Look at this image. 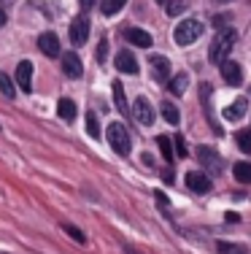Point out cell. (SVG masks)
I'll list each match as a JSON object with an SVG mask.
<instances>
[{
  "instance_id": "obj_1",
  "label": "cell",
  "mask_w": 251,
  "mask_h": 254,
  "mask_svg": "<svg viewBox=\"0 0 251 254\" xmlns=\"http://www.w3.org/2000/svg\"><path fill=\"white\" fill-rule=\"evenodd\" d=\"M235 38H238L235 30H219L216 33V38L211 41V52H208V57H211L213 65L224 63V60L230 57L232 46H235Z\"/></svg>"
},
{
  "instance_id": "obj_2",
  "label": "cell",
  "mask_w": 251,
  "mask_h": 254,
  "mask_svg": "<svg viewBox=\"0 0 251 254\" xmlns=\"http://www.w3.org/2000/svg\"><path fill=\"white\" fill-rule=\"evenodd\" d=\"M202 30H205V25H202L200 19H184V22H178L176 30H173V41H176L178 46H189L202 35Z\"/></svg>"
},
{
  "instance_id": "obj_3",
  "label": "cell",
  "mask_w": 251,
  "mask_h": 254,
  "mask_svg": "<svg viewBox=\"0 0 251 254\" xmlns=\"http://www.w3.org/2000/svg\"><path fill=\"white\" fill-rule=\"evenodd\" d=\"M108 143H111V149L116 154H122V157L130 154V132L122 122H111L108 125Z\"/></svg>"
},
{
  "instance_id": "obj_4",
  "label": "cell",
  "mask_w": 251,
  "mask_h": 254,
  "mask_svg": "<svg viewBox=\"0 0 251 254\" xmlns=\"http://www.w3.org/2000/svg\"><path fill=\"white\" fill-rule=\"evenodd\" d=\"M197 160H200L202 171H208L211 176H219V173H222V157H219L216 149L200 146V152H197Z\"/></svg>"
},
{
  "instance_id": "obj_5",
  "label": "cell",
  "mask_w": 251,
  "mask_h": 254,
  "mask_svg": "<svg viewBox=\"0 0 251 254\" xmlns=\"http://www.w3.org/2000/svg\"><path fill=\"white\" fill-rule=\"evenodd\" d=\"M68 35H70V44L73 46H81V44H87V38H89V19L87 16H76L73 22L68 25Z\"/></svg>"
},
{
  "instance_id": "obj_6",
  "label": "cell",
  "mask_w": 251,
  "mask_h": 254,
  "mask_svg": "<svg viewBox=\"0 0 251 254\" xmlns=\"http://www.w3.org/2000/svg\"><path fill=\"white\" fill-rule=\"evenodd\" d=\"M187 187L192 192H197V195H205V192H211V176L208 173H202V171H189L187 173Z\"/></svg>"
},
{
  "instance_id": "obj_7",
  "label": "cell",
  "mask_w": 251,
  "mask_h": 254,
  "mask_svg": "<svg viewBox=\"0 0 251 254\" xmlns=\"http://www.w3.org/2000/svg\"><path fill=\"white\" fill-rule=\"evenodd\" d=\"M219 68H222V78L230 84V87H238V84L243 81V68H241V63L224 60V63H219Z\"/></svg>"
},
{
  "instance_id": "obj_8",
  "label": "cell",
  "mask_w": 251,
  "mask_h": 254,
  "mask_svg": "<svg viewBox=\"0 0 251 254\" xmlns=\"http://www.w3.org/2000/svg\"><path fill=\"white\" fill-rule=\"evenodd\" d=\"M16 84H19L22 92H30L33 89V63L30 60H22L16 65Z\"/></svg>"
},
{
  "instance_id": "obj_9",
  "label": "cell",
  "mask_w": 251,
  "mask_h": 254,
  "mask_svg": "<svg viewBox=\"0 0 251 254\" xmlns=\"http://www.w3.org/2000/svg\"><path fill=\"white\" fill-rule=\"evenodd\" d=\"M133 117H135V122H141V125L149 127V125L154 122V108H151V103H149L146 98H138V100H135Z\"/></svg>"
},
{
  "instance_id": "obj_10",
  "label": "cell",
  "mask_w": 251,
  "mask_h": 254,
  "mask_svg": "<svg viewBox=\"0 0 251 254\" xmlns=\"http://www.w3.org/2000/svg\"><path fill=\"white\" fill-rule=\"evenodd\" d=\"M38 49L44 52L46 57H59V38H57L54 33H41Z\"/></svg>"
},
{
  "instance_id": "obj_11",
  "label": "cell",
  "mask_w": 251,
  "mask_h": 254,
  "mask_svg": "<svg viewBox=\"0 0 251 254\" xmlns=\"http://www.w3.org/2000/svg\"><path fill=\"white\" fill-rule=\"evenodd\" d=\"M113 65H116L119 70H122V73H138V60L133 57V54L130 52H119L116 54V60H113Z\"/></svg>"
},
{
  "instance_id": "obj_12",
  "label": "cell",
  "mask_w": 251,
  "mask_h": 254,
  "mask_svg": "<svg viewBox=\"0 0 251 254\" xmlns=\"http://www.w3.org/2000/svg\"><path fill=\"white\" fill-rule=\"evenodd\" d=\"M62 70L68 73L70 78H79L84 73V68H81V60H79V54H73V52H68V54H62Z\"/></svg>"
},
{
  "instance_id": "obj_13",
  "label": "cell",
  "mask_w": 251,
  "mask_h": 254,
  "mask_svg": "<svg viewBox=\"0 0 251 254\" xmlns=\"http://www.w3.org/2000/svg\"><path fill=\"white\" fill-rule=\"evenodd\" d=\"M124 38H127L130 44L141 46V49H149V46H151V35H149L146 30H141V27H130L127 33H124Z\"/></svg>"
},
{
  "instance_id": "obj_14",
  "label": "cell",
  "mask_w": 251,
  "mask_h": 254,
  "mask_svg": "<svg viewBox=\"0 0 251 254\" xmlns=\"http://www.w3.org/2000/svg\"><path fill=\"white\" fill-rule=\"evenodd\" d=\"M200 92H202V106H205L208 122H211V127H213V132H216V135H222V127H219L216 119H213V108H211V87H208V84H200Z\"/></svg>"
},
{
  "instance_id": "obj_15",
  "label": "cell",
  "mask_w": 251,
  "mask_h": 254,
  "mask_svg": "<svg viewBox=\"0 0 251 254\" xmlns=\"http://www.w3.org/2000/svg\"><path fill=\"white\" fill-rule=\"evenodd\" d=\"M151 70H154V78H167L170 76V60L165 57V54H154L151 57Z\"/></svg>"
},
{
  "instance_id": "obj_16",
  "label": "cell",
  "mask_w": 251,
  "mask_h": 254,
  "mask_svg": "<svg viewBox=\"0 0 251 254\" xmlns=\"http://www.w3.org/2000/svg\"><path fill=\"white\" fill-rule=\"evenodd\" d=\"M246 111H249V103L243 100V98H238V100H232V106H227V108H224V119L235 122V119H241Z\"/></svg>"
},
{
  "instance_id": "obj_17",
  "label": "cell",
  "mask_w": 251,
  "mask_h": 254,
  "mask_svg": "<svg viewBox=\"0 0 251 254\" xmlns=\"http://www.w3.org/2000/svg\"><path fill=\"white\" fill-rule=\"evenodd\" d=\"M57 114H59V119H65V122H73L76 119V103L70 98H62L57 103Z\"/></svg>"
},
{
  "instance_id": "obj_18",
  "label": "cell",
  "mask_w": 251,
  "mask_h": 254,
  "mask_svg": "<svg viewBox=\"0 0 251 254\" xmlns=\"http://www.w3.org/2000/svg\"><path fill=\"white\" fill-rule=\"evenodd\" d=\"M113 100H116V108L124 114V117H130V106H127V98H124V87L119 81H113Z\"/></svg>"
},
{
  "instance_id": "obj_19",
  "label": "cell",
  "mask_w": 251,
  "mask_h": 254,
  "mask_svg": "<svg viewBox=\"0 0 251 254\" xmlns=\"http://www.w3.org/2000/svg\"><path fill=\"white\" fill-rule=\"evenodd\" d=\"M187 84H189V76L187 73H178V76L170 78L167 89H170V95H184V92H187Z\"/></svg>"
},
{
  "instance_id": "obj_20",
  "label": "cell",
  "mask_w": 251,
  "mask_h": 254,
  "mask_svg": "<svg viewBox=\"0 0 251 254\" xmlns=\"http://www.w3.org/2000/svg\"><path fill=\"white\" fill-rule=\"evenodd\" d=\"M219 254H249V249L243 244H230V241H219Z\"/></svg>"
},
{
  "instance_id": "obj_21",
  "label": "cell",
  "mask_w": 251,
  "mask_h": 254,
  "mask_svg": "<svg viewBox=\"0 0 251 254\" xmlns=\"http://www.w3.org/2000/svg\"><path fill=\"white\" fill-rule=\"evenodd\" d=\"M124 3H127V0H103V3H100V11H103L105 16H113L124 8Z\"/></svg>"
},
{
  "instance_id": "obj_22",
  "label": "cell",
  "mask_w": 251,
  "mask_h": 254,
  "mask_svg": "<svg viewBox=\"0 0 251 254\" xmlns=\"http://www.w3.org/2000/svg\"><path fill=\"white\" fill-rule=\"evenodd\" d=\"M157 143H159V154L165 157V162H173V157H176V152H173L170 138H167V135H159V138H157Z\"/></svg>"
},
{
  "instance_id": "obj_23",
  "label": "cell",
  "mask_w": 251,
  "mask_h": 254,
  "mask_svg": "<svg viewBox=\"0 0 251 254\" xmlns=\"http://www.w3.org/2000/svg\"><path fill=\"white\" fill-rule=\"evenodd\" d=\"M165 3H167L165 11L170 16H178V14H184V11L189 8V0H165Z\"/></svg>"
},
{
  "instance_id": "obj_24",
  "label": "cell",
  "mask_w": 251,
  "mask_h": 254,
  "mask_svg": "<svg viewBox=\"0 0 251 254\" xmlns=\"http://www.w3.org/2000/svg\"><path fill=\"white\" fill-rule=\"evenodd\" d=\"M235 179L243 184H251V162H238L235 165Z\"/></svg>"
},
{
  "instance_id": "obj_25",
  "label": "cell",
  "mask_w": 251,
  "mask_h": 254,
  "mask_svg": "<svg viewBox=\"0 0 251 254\" xmlns=\"http://www.w3.org/2000/svg\"><path fill=\"white\" fill-rule=\"evenodd\" d=\"M162 117H165V122H170V125H178V119H181V114H178V108L173 106V103H162Z\"/></svg>"
},
{
  "instance_id": "obj_26",
  "label": "cell",
  "mask_w": 251,
  "mask_h": 254,
  "mask_svg": "<svg viewBox=\"0 0 251 254\" xmlns=\"http://www.w3.org/2000/svg\"><path fill=\"white\" fill-rule=\"evenodd\" d=\"M0 92H3L5 98H14V95H16V89H14V81H11V78H8V73H3V70H0Z\"/></svg>"
},
{
  "instance_id": "obj_27",
  "label": "cell",
  "mask_w": 251,
  "mask_h": 254,
  "mask_svg": "<svg viewBox=\"0 0 251 254\" xmlns=\"http://www.w3.org/2000/svg\"><path fill=\"white\" fill-rule=\"evenodd\" d=\"M238 146H241L246 154H251V127H246V130L238 132Z\"/></svg>"
},
{
  "instance_id": "obj_28",
  "label": "cell",
  "mask_w": 251,
  "mask_h": 254,
  "mask_svg": "<svg viewBox=\"0 0 251 254\" xmlns=\"http://www.w3.org/2000/svg\"><path fill=\"white\" fill-rule=\"evenodd\" d=\"M62 230H65V233H68L70 238L76 241V244H87V235H84L79 227H73V225H62Z\"/></svg>"
},
{
  "instance_id": "obj_29",
  "label": "cell",
  "mask_w": 251,
  "mask_h": 254,
  "mask_svg": "<svg viewBox=\"0 0 251 254\" xmlns=\"http://www.w3.org/2000/svg\"><path fill=\"white\" fill-rule=\"evenodd\" d=\"M87 132L92 138H100V127H98V117H95L92 111H89V117H87Z\"/></svg>"
},
{
  "instance_id": "obj_30",
  "label": "cell",
  "mask_w": 251,
  "mask_h": 254,
  "mask_svg": "<svg viewBox=\"0 0 251 254\" xmlns=\"http://www.w3.org/2000/svg\"><path fill=\"white\" fill-rule=\"evenodd\" d=\"M105 52H108V44L100 41V46H98V60H100V63H105Z\"/></svg>"
},
{
  "instance_id": "obj_31",
  "label": "cell",
  "mask_w": 251,
  "mask_h": 254,
  "mask_svg": "<svg viewBox=\"0 0 251 254\" xmlns=\"http://www.w3.org/2000/svg\"><path fill=\"white\" fill-rule=\"evenodd\" d=\"M176 152H178V157H187V146H184V138L181 135L176 138Z\"/></svg>"
},
{
  "instance_id": "obj_32",
  "label": "cell",
  "mask_w": 251,
  "mask_h": 254,
  "mask_svg": "<svg viewBox=\"0 0 251 254\" xmlns=\"http://www.w3.org/2000/svg\"><path fill=\"white\" fill-rule=\"evenodd\" d=\"M227 19H230V16H213V25H216L219 30H222V27L227 25Z\"/></svg>"
},
{
  "instance_id": "obj_33",
  "label": "cell",
  "mask_w": 251,
  "mask_h": 254,
  "mask_svg": "<svg viewBox=\"0 0 251 254\" xmlns=\"http://www.w3.org/2000/svg\"><path fill=\"white\" fill-rule=\"evenodd\" d=\"M157 203H162V205H167V197L162 195V192H157Z\"/></svg>"
},
{
  "instance_id": "obj_34",
  "label": "cell",
  "mask_w": 251,
  "mask_h": 254,
  "mask_svg": "<svg viewBox=\"0 0 251 254\" xmlns=\"http://www.w3.org/2000/svg\"><path fill=\"white\" fill-rule=\"evenodd\" d=\"M5 19H8V16H5V11L0 8V25H5Z\"/></svg>"
},
{
  "instance_id": "obj_35",
  "label": "cell",
  "mask_w": 251,
  "mask_h": 254,
  "mask_svg": "<svg viewBox=\"0 0 251 254\" xmlns=\"http://www.w3.org/2000/svg\"><path fill=\"white\" fill-rule=\"evenodd\" d=\"M81 3V8H89V5H92V0H79Z\"/></svg>"
},
{
  "instance_id": "obj_36",
  "label": "cell",
  "mask_w": 251,
  "mask_h": 254,
  "mask_svg": "<svg viewBox=\"0 0 251 254\" xmlns=\"http://www.w3.org/2000/svg\"><path fill=\"white\" fill-rule=\"evenodd\" d=\"M219 3H232V0H219Z\"/></svg>"
},
{
  "instance_id": "obj_37",
  "label": "cell",
  "mask_w": 251,
  "mask_h": 254,
  "mask_svg": "<svg viewBox=\"0 0 251 254\" xmlns=\"http://www.w3.org/2000/svg\"><path fill=\"white\" fill-rule=\"evenodd\" d=\"M157 3H165V0H157Z\"/></svg>"
}]
</instances>
